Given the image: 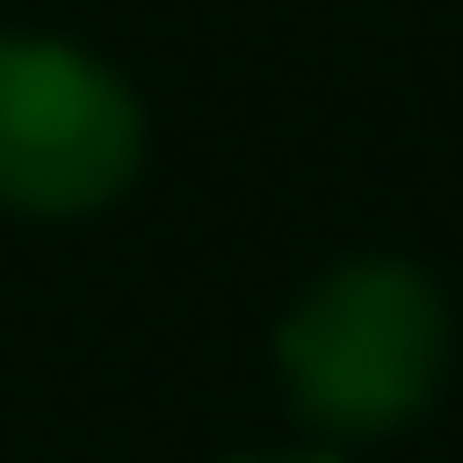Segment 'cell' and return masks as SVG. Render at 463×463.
Segmentation results:
<instances>
[{"mask_svg": "<svg viewBox=\"0 0 463 463\" xmlns=\"http://www.w3.org/2000/svg\"><path fill=\"white\" fill-rule=\"evenodd\" d=\"M275 361H283V395L309 430L326 438L403 430L438 395V369H447V300L420 266L395 258L335 266L283 317Z\"/></svg>", "mask_w": 463, "mask_h": 463, "instance_id": "obj_1", "label": "cell"}, {"mask_svg": "<svg viewBox=\"0 0 463 463\" xmlns=\"http://www.w3.org/2000/svg\"><path fill=\"white\" fill-rule=\"evenodd\" d=\"M146 120L137 95L78 43L0 34V206L86 215L137 181Z\"/></svg>", "mask_w": 463, "mask_h": 463, "instance_id": "obj_2", "label": "cell"}, {"mask_svg": "<svg viewBox=\"0 0 463 463\" xmlns=\"http://www.w3.org/2000/svg\"><path fill=\"white\" fill-rule=\"evenodd\" d=\"M249 463H326V455H249Z\"/></svg>", "mask_w": 463, "mask_h": 463, "instance_id": "obj_3", "label": "cell"}]
</instances>
